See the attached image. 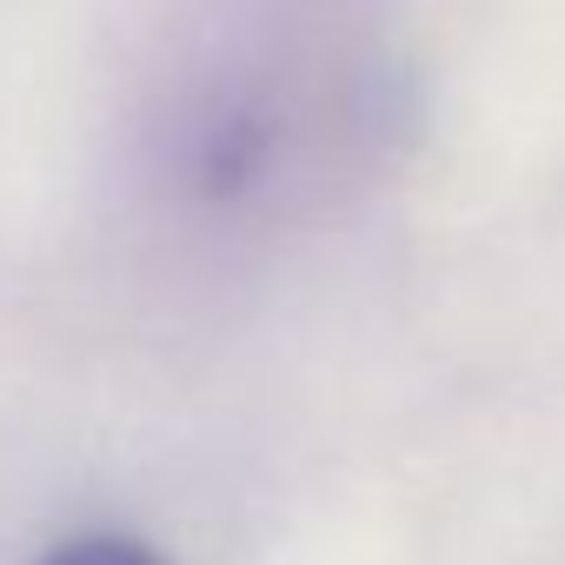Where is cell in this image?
<instances>
[{
	"mask_svg": "<svg viewBox=\"0 0 565 565\" xmlns=\"http://www.w3.org/2000/svg\"><path fill=\"white\" fill-rule=\"evenodd\" d=\"M47 565H160V558L147 545H134V539H81V545L54 552Z\"/></svg>",
	"mask_w": 565,
	"mask_h": 565,
	"instance_id": "6da1fadb",
	"label": "cell"
}]
</instances>
